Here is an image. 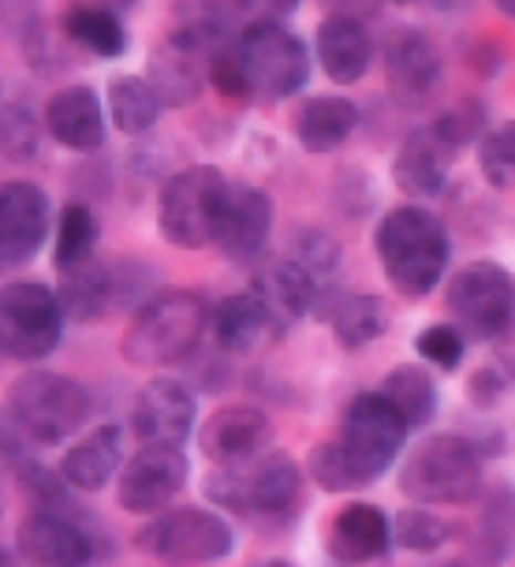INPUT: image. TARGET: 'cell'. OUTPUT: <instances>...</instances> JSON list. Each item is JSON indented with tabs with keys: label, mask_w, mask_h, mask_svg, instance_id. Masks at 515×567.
Instances as JSON below:
<instances>
[{
	"label": "cell",
	"mask_w": 515,
	"mask_h": 567,
	"mask_svg": "<svg viewBox=\"0 0 515 567\" xmlns=\"http://www.w3.org/2000/svg\"><path fill=\"white\" fill-rule=\"evenodd\" d=\"M373 250H378L381 269H385L392 288L403 299L419 302L437 288L444 269H449L452 239L437 213L408 202V206H396L381 217Z\"/></svg>",
	"instance_id": "cell-1"
},
{
	"label": "cell",
	"mask_w": 515,
	"mask_h": 567,
	"mask_svg": "<svg viewBox=\"0 0 515 567\" xmlns=\"http://www.w3.org/2000/svg\"><path fill=\"white\" fill-rule=\"evenodd\" d=\"M209 329V310L202 296L187 288L154 291L143 307L131 313V326L120 337V354L127 367L165 370L179 367L202 348Z\"/></svg>",
	"instance_id": "cell-2"
},
{
	"label": "cell",
	"mask_w": 515,
	"mask_h": 567,
	"mask_svg": "<svg viewBox=\"0 0 515 567\" xmlns=\"http://www.w3.org/2000/svg\"><path fill=\"white\" fill-rule=\"evenodd\" d=\"M209 504L258 523H285L302 504V471L288 452L266 449L239 467H217L202 485Z\"/></svg>",
	"instance_id": "cell-3"
},
{
	"label": "cell",
	"mask_w": 515,
	"mask_h": 567,
	"mask_svg": "<svg viewBox=\"0 0 515 567\" xmlns=\"http://www.w3.org/2000/svg\"><path fill=\"white\" fill-rule=\"evenodd\" d=\"M400 493L411 504H437V508L474 504L482 493V452L460 433L419 441L400 463Z\"/></svg>",
	"instance_id": "cell-4"
},
{
	"label": "cell",
	"mask_w": 515,
	"mask_h": 567,
	"mask_svg": "<svg viewBox=\"0 0 515 567\" xmlns=\"http://www.w3.org/2000/svg\"><path fill=\"white\" fill-rule=\"evenodd\" d=\"M94 400L86 384L56 370H30L8 389V419L27 441L34 444H64L86 425Z\"/></svg>",
	"instance_id": "cell-5"
},
{
	"label": "cell",
	"mask_w": 515,
	"mask_h": 567,
	"mask_svg": "<svg viewBox=\"0 0 515 567\" xmlns=\"http://www.w3.org/2000/svg\"><path fill=\"white\" fill-rule=\"evenodd\" d=\"M228 176L217 165H190L168 176L157 198V231L179 250L214 247L228 202Z\"/></svg>",
	"instance_id": "cell-6"
},
{
	"label": "cell",
	"mask_w": 515,
	"mask_h": 567,
	"mask_svg": "<svg viewBox=\"0 0 515 567\" xmlns=\"http://www.w3.org/2000/svg\"><path fill=\"white\" fill-rule=\"evenodd\" d=\"M236 53L255 101L277 105L310 83V49L296 30H288V19H250L236 34Z\"/></svg>",
	"instance_id": "cell-7"
},
{
	"label": "cell",
	"mask_w": 515,
	"mask_h": 567,
	"mask_svg": "<svg viewBox=\"0 0 515 567\" xmlns=\"http://www.w3.org/2000/svg\"><path fill=\"white\" fill-rule=\"evenodd\" d=\"M444 307L463 337L497 343L515 326V280L497 261H471L444 288Z\"/></svg>",
	"instance_id": "cell-8"
},
{
	"label": "cell",
	"mask_w": 515,
	"mask_h": 567,
	"mask_svg": "<svg viewBox=\"0 0 515 567\" xmlns=\"http://www.w3.org/2000/svg\"><path fill=\"white\" fill-rule=\"evenodd\" d=\"M135 549L165 564H217L236 553V530L220 512L168 504L165 512L146 515Z\"/></svg>",
	"instance_id": "cell-9"
},
{
	"label": "cell",
	"mask_w": 515,
	"mask_h": 567,
	"mask_svg": "<svg viewBox=\"0 0 515 567\" xmlns=\"http://www.w3.org/2000/svg\"><path fill=\"white\" fill-rule=\"evenodd\" d=\"M64 310L56 288L42 280H16L0 288V354L16 362H42L64 340Z\"/></svg>",
	"instance_id": "cell-10"
},
{
	"label": "cell",
	"mask_w": 515,
	"mask_h": 567,
	"mask_svg": "<svg viewBox=\"0 0 515 567\" xmlns=\"http://www.w3.org/2000/svg\"><path fill=\"white\" fill-rule=\"evenodd\" d=\"M403 441H408V430H403V422L381 392H359L348 403L337 444L348 455L351 471L359 474L362 485H373L400 460Z\"/></svg>",
	"instance_id": "cell-11"
},
{
	"label": "cell",
	"mask_w": 515,
	"mask_h": 567,
	"mask_svg": "<svg viewBox=\"0 0 515 567\" xmlns=\"http://www.w3.org/2000/svg\"><path fill=\"white\" fill-rule=\"evenodd\" d=\"M184 444H143L116 474V504L127 515L165 512L187 485Z\"/></svg>",
	"instance_id": "cell-12"
},
{
	"label": "cell",
	"mask_w": 515,
	"mask_h": 567,
	"mask_svg": "<svg viewBox=\"0 0 515 567\" xmlns=\"http://www.w3.org/2000/svg\"><path fill=\"white\" fill-rule=\"evenodd\" d=\"M444 83L437 42L419 27H400L385 42V90L400 109H430Z\"/></svg>",
	"instance_id": "cell-13"
},
{
	"label": "cell",
	"mask_w": 515,
	"mask_h": 567,
	"mask_svg": "<svg viewBox=\"0 0 515 567\" xmlns=\"http://www.w3.org/2000/svg\"><path fill=\"white\" fill-rule=\"evenodd\" d=\"M53 228V202L30 179L0 184V261L8 269L27 266L49 243Z\"/></svg>",
	"instance_id": "cell-14"
},
{
	"label": "cell",
	"mask_w": 515,
	"mask_h": 567,
	"mask_svg": "<svg viewBox=\"0 0 515 567\" xmlns=\"http://www.w3.org/2000/svg\"><path fill=\"white\" fill-rule=\"evenodd\" d=\"M272 444V422L261 408L250 403H228L209 414L198 430V449L217 467H239L255 460Z\"/></svg>",
	"instance_id": "cell-15"
},
{
	"label": "cell",
	"mask_w": 515,
	"mask_h": 567,
	"mask_svg": "<svg viewBox=\"0 0 515 567\" xmlns=\"http://www.w3.org/2000/svg\"><path fill=\"white\" fill-rule=\"evenodd\" d=\"M198 403L195 392L176 378H154L143 384L131 411V430L143 444H187L195 433Z\"/></svg>",
	"instance_id": "cell-16"
},
{
	"label": "cell",
	"mask_w": 515,
	"mask_h": 567,
	"mask_svg": "<svg viewBox=\"0 0 515 567\" xmlns=\"http://www.w3.org/2000/svg\"><path fill=\"white\" fill-rule=\"evenodd\" d=\"M16 549L23 560L49 567H79L97 556V545L83 530V523H75L68 512L53 508H34L19 523Z\"/></svg>",
	"instance_id": "cell-17"
},
{
	"label": "cell",
	"mask_w": 515,
	"mask_h": 567,
	"mask_svg": "<svg viewBox=\"0 0 515 567\" xmlns=\"http://www.w3.org/2000/svg\"><path fill=\"white\" fill-rule=\"evenodd\" d=\"M272 236V198L261 187H228L214 247L231 266H258Z\"/></svg>",
	"instance_id": "cell-18"
},
{
	"label": "cell",
	"mask_w": 515,
	"mask_h": 567,
	"mask_svg": "<svg viewBox=\"0 0 515 567\" xmlns=\"http://www.w3.org/2000/svg\"><path fill=\"white\" fill-rule=\"evenodd\" d=\"M460 150L437 127H415L392 154V184L408 198H437L449 184V168Z\"/></svg>",
	"instance_id": "cell-19"
},
{
	"label": "cell",
	"mask_w": 515,
	"mask_h": 567,
	"mask_svg": "<svg viewBox=\"0 0 515 567\" xmlns=\"http://www.w3.org/2000/svg\"><path fill=\"white\" fill-rule=\"evenodd\" d=\"M209 329H214L217 348L225 354H258L285 337L280 321L255 296V288L231 291L228 299H220L209 313Z\"/></svg>",
	"instance_id": "cell-20"
},
{
	"label": "cell",
	"mask_w": 515,
	"mask_h": 567,
	"mask_svg": "<svg viewBox=\"0 0 515 567\" xmlns=\"http://www.w3.org/2000/svg\"><path fill=\"white\" fill-rule=\"evenodd\" d=\"M45 131L72 154H97L105 146V101L94 86H64L45 105Z\"/></svg>",
	"instance_id": "cell-21"
},
{
	"label": "cell",
	"mask_w": 515,
	"mask_h": 567,
	"mask_svg": "<svg viewBox=\"0 0 515 567\" xmlns=\"http://www.w3.org/2000/svg\"><path fill=\"white\" fill-rule=\"evenodd\" d=\"M315 53L321 71L332 79L337 86L359 83L373 64V34L367 27V19L359 16H326L315 38Z\"/></svg>",
	"instance_id": "cell-22"
},
{
	"label": "cell",
	"mask_w": 515,
	"mask_h": 567,
	"mask_svg": "<svg viewBox=\"0 0 515 567\" xmlns=\"http://www.w3.org/2000/svg\"><path fill=\"white\" fill-rule=\"evenodd\" d=\"M392 549V519L378 504H343L329 526V556L337 564H373Z\"/></svg>",
	"instance_id": "cell-23"
},
{
	"label": "cell",
	"mask_w": 515,
	"mask_h": 567,
	"mask_svg": "<svg viewBox=\"0 0 515 567\" xmlns=\"http://www.w3.org/2000/svg\"><path fill=\"white\" fill-rule=\"evenodd\" d=\"M124 467V430L116 422L94 425L60 455V478L75 493H101Z\"/></svg>",
	"instance_id": "cell-24"
},
{
	"label": "cell",
	"mask_w": 515,
	"mask_h": 567,
	"mask_svg": "<svg viewBox=\"0 0 515 567\" xmlns=\"http://www.w3.org/2000/svg\"><path fill=\"white\" fill-rule=\"evenodd\" d=\"M146 83L154 86L165 109L195 105L202 86H206V53L168 34L146 60Z\"/></svg>",
	"instance_id": "cell-25"
},
{
	"label": "cell",
	"mask_w": 515,
	"mask_h": 567,
	"mask_svg": "<svg viewBox=\"0 0 515 567\" xmlns=\"http://www.w3.org/2000/svg\"><path fill=\"white\" fill-rule=\"evenodd\" d=\"M250 288H255V296L266 302L285 332L291 326H299L307 313H315V280L307 277V269L296 258L258 261Z\"/></svg>",
	"instance_id": "cell-26"
},
{
	"label": "cell",
	"mask_w": 515,
	"mask_h": 567,
	"mask_svg": "<svg viewBox=\"0 0 515 567\" xmlns=\"http://www.w3.org/2000/svg\"><path fill=\"white\" fill-rule=\"evenodd\" d=\"M56 299L68 321L94 326L113 307V269L94 255L75 261V266L56 269Z\"/></svg>",
	"instance_id": "cell-27"
},
{
	"label": "cell",
	"mask_w": 515,
	"mask_h": 567,
	"mask_svg": "<svg viewBox=\"0 0 515 567\" xmlns=\"http://www.w3.org/2000/svg\"><path fill=\"white\" fill-rule=\"evenodd\" d=\"M359 105L340 94L310 97L296 116V138L307 154H337V150L356 135Z\"/></svg>",
	"instance_id": "cell-28"
},
{
	"label": "cell",
	"mask_w": 515,
	"mask_h": 567,
	"mask_svg": "<svg viewBox=\"0 0 515 567\" xmlns=\"http://www.w3.org/2000/svg\"><path fill=\"white\" fill-rule=\"evenodd\" d=\"M378 392L385 396V403L396 411V419L403 422L408 433H419L422 425L433 422L437 414V403H441V392H437V381L426 367L419 362H400L385 373V381L378 384Z\"/></svg>",
	"instance_id": "cell-29"
},
{
	"label": "cell",
	"mask_w": 515,
	"mask_h": 567,
	"mask_svg": "<svg viewBox=\"0 0 515 567\" xmlns=\"http://www.w3.org/2000/svg\"><path fill=\"white\" fill-rule=\"evenodd\" d=\"M326 321L343 351H362L389 332V307L370 291H340L326 310Z\"/></svg>",
	"instance_id": "cell-30"
},
{
	"label": "cell",
	"mask_w": 515,
	"mask_h": 567,
	"mask_svg": "<svg viewBox=\"0 0 515 567\" xmlns=\"http://www.w3.org/2000/svg\"><path fill=\"white\" fill-rule=\"evenodd\" d=\"M64 34L94 60H120L127 53V30L120 12L97 0H72L64 8Z\"/></svg>",
	"instance_id": "cell-31"
},
{
	"label": "cell",
	"mask_w": 515,
	"mask_h": 567,
	"mask_svg": "<svg viewBox=\"0 0 515 567\" xmlns=\"http://www.w3.org/2000/svg\"><path fill=\"white\" fill-rule=\"evenodd\" d=\"M478 496L482 504H478V519H474L471 553L482 564H497L515 545V489L508 482H497Z\"/></svg>",
	"instance_id": "cell-32"
},
{
	"label": "cell",
	"mask_w": 515,
	"mask_h": 567,
	"mask_svg": "<svg viewBox=\"0 0 515 567\" xmlns=\"http://www.w3.org/2000/svg\"><path fill=\"white\" fill-rule=\"evenodd\" d=\"M236 19L239 12L231 8V0H179L172 34H176L179 42L195 45L198 53H206L209 60V53H214L217 45H225L239 34Z\"/></svg>",
	"instance_id": "cell-33"
},
{
	"label": "cell",
	"mask_w": 515,
	"mask_h": 567,
	"mask_svg": "<svg viewBox=\"0 0 515 567\" xmlns=\"http://www.w3.org/2000/svg\"><path fill=\"white\" fill-rule=\"evenodd\" d=\"M105 109L120 135L143 138L146 131L157 127L161 109L165 105H161V97L154 94V86L146 83V75H116L113 83H109Z\"/></svg>",
	"instance_id": "cell-34"
},
{
	"label": "cell",
	"mask_w": 515,
	"mask_h": 567,
	"mask_svg": "<svg viewBox=\"0 0 515 567\" xmlns=\"http://www.w3.org/2000/svg\"><path fill=\"white\" fill-rule=\"evenodd\" d=\"M42 131H45V116H38V109L27 97L0 105V154L12 161V165H30V161L42 154Z\"/></svg>",
	"instance_id": "cell-35"
},
{
	"label": "cell",
	"mask_w": 515,
	"mask_h": 567,
	"mask_svg": "<svg viewBox=\"0 0 515 567\" xmlns=\"http://www.w3.org/2000/svg\"><path fill=\"white\" fill-rule=\"evenodd\" d=\"M97 217L86 202H64L60 206V217H56V231H53V266L64 269V266H75L94 255L97 247Z\"/></svg>",
	"instance_id": "cell-36"
},
{
	"label": "cell",
	"mask_w": 515,
	"mask_h": 567,
	"mask_svg": "<svg viewBox=\"0 0 515 567\" xmlns=\"http://www.w3.org/2000/svg\"><path fill=\"white\" fill-rule=\"evenodd\" d=\"M449 538L452 523L441 519L437 512L422 508V504L396 512V519H392V545H400L408 553H437Z\"/></svg>",
	"instance_id": "cell-37"
},
{
	"label": "cell",
	"mask_w": 515,
	"mask_h": 567,
	"mask_svg": "<svg viewBox=\"0 0 515 567\" xmlns=\"http://www.w3.org/2000/svg\"><path fill=\"white\" fill-rule=\"evenodd\" d=\"M478 168L493 187H508L515 179V120L490 127L478 138Z\"/></svg>",
	"instance_id": "cell-38"
},
{
	"label": "cell",
	"mask_w": 515,
	"mask_h": 567,
	"mask_svg": "<svg viewBox=\"0 0 515 567\" xmlns=\"http://www.w3.org/2000/svg\"><path fill=\"white\" fill-rule=\"evenodd\" d=\"M307 474L315 478L318 489H326V493H359V489H367V485L359 482V474L351 471L348 455L340 452L337 441L318 444V449L307 455Z\"/></svg>",
	"instance_id": "cell-39"
},
{
	"label": "cell",
	"mask_w": 515,
	"mask_h": 567,
	"mask_svg": "<svg viewBox=\"0 0 515 567\" xmlns=\"http://www.w3.org/2000/svg\"><path fill=\"white\" fill-rule=\"evenodd\" d=\"M433 127H437L456 150L478 146V138L490 131V109L482 105L478 97H463L452 109H444V113L433 120Z\"/></svg>",
	"instance_id": "cell-40"
},
{
	"label": "cell",
	"mask_w": 515,
	"mask_h": 567,
	"mask_svg": "<svg viewBox=\"0 0 515 567\" xmlns=\"http://www.w3.org/2000/svg\"><path fill=\"white\" fill-rule=\"evenodd\" d=\"M206 79L217 86V94L225 101H255V94H250V83H247V71H244V60H239L236 53V38L225 45H217L214 53H209L206 60Z\"/></svg>",
	"instance_id": "cell-41"
},
{
	"label": "cell",
	"mask_w": 515,
	"mask_h": 567,
	"mask_svg": "<svg viewBox=\"0 0 515 567\" xmlns=\"http://www.w3.org/2000/svg\"><path fill=\"white\" fill-rule=\"evenodd\" d=\"M16 478H19V485H23V493L34 501V508H53V512L68 508V493H72V485L60 478V471H49L34 460H19Z\"/></svg>",
	"instance_id": "cell-42"
},
{
	"label": "cell",
	"mask_w": 515,
	"mask_h": 567,
	"mask_svg": "<svg viewBox=\"0 0 515 567\" xmlns=\"http://www.w3.org/2000/svg\"><path fill=\"white\" fill-rule=\"evenodd\" d=\"M415 351L422 354L426 367L460 370L463 354H467V337L456 326H426L415 337Z\"/></svg>",
	"instance_id": "cell-43"
},
{
	"label": "cell",
	"mask_w": 515,
	"mask_h": 567,
	"mask_svg": "<svg viewBox=\"0 0 515 567\" xmlns=\"http://www.w3.org/2000/svg\"><path fill=\"white\" fill-rule=\"evenodd\" d=\"M508 373H504L497 362L493 367H478L467 378V400H471V408H478V411H493L497 403L504 400V392H508Z\"/></svg>",
	"instance_id": "cell-44"
},
{
	"label": "cell",
	"mask_w": 515,
	"mask_h": 567,
	"mask_svg": "<svg viewBox=\"0 0 515 567\" xmlns=\"http://www.w3.org/2000/svg\"><path fill=\"white\" fill-rule=\"evenodd\" d=\"M299 4L302 0H231L244 23H250V19H288L299 12Z\"/></svg>",
	"instance_id": "cell-45"
},
{
	"label": "cell",
	"mask_w": 515,
	"mask_h": 567,
	"mask_svg": "<svg viewBox=\"0 0 515 567\" xmlns=\"http://www.w3.org/2000/svg\"><path fill=\"white\" fill-rule=\"evenodd\" d=\"M321 8H326V12L332 16H359V19H367L370 12H378V4L381 0H318Z\"/></svg>",
	"instance_id": "cell-46"
},
{
	"label": "cell",
	"mask_w": 515,
	"mask_h": 567,
	"mask_svg": "<svg viewBox=\"0 0 515 567\" xmlns=\"http://www.w3.org/2000/svg\"><path fill=\"white\" fill-rule=\"evenodd\" d=\"M497 367L508 373V381L515 384V326L497 340Z\"/></svg>",
	"instance_id": "cell-47"
},
{
	"label": "cell",
	"mask_w": 515,
	"mask_h": 567,
	"mask_svg": "<svg viewBox=\"0 0 515 567\" xmlns=\"http://www.w3.org/2000/svg\"><path fill=\"white\" fill-rule=\"evenodd\" d=\"M97 4L113 8V12H131V8H135V4H138V0H97Z\"/></svg>",
	"instance_id": "cell-48"
},
{
	"label": "cell",
	"mask_w": 515,
	"mask_h": 567,
	"mask_svg": "<svg viewBox=\"0 0 515 567\" xmlns=\"http://www.w3.org/2000/svg\"><path fill=\"white\" fill-rule=\"evenodd\" d=\"M493 8H497L501 16H508L512 23H515V0H493Z\"/></svg>",
	"instance_id": "cell-49"
},
{
	"label": "cell",
	"mask_w": 515,
	"mask_h": 567,
	"mask_svg": "<svg viewBox=\"0 0 515 567\" xmlns=\"http://www.w3.org/2000/svg\"><path fill=\"white\" fill-rule=\"evenodd\" d=\"M16 556H12V549H4V545H0V564H12Z\"/></svg>",
	"instance_id": "cell-50"
},
{
	"label": "cell",
	"mask_w": 515,
	"mask_h": 567,
	"mask_svg": "<svg viewBox=\"0 0 515 567\" xmlns=\"http://www.w3.org/2000/svg\"><path fill=\"white\" fill-rule=\"evenodd\" d=\"M389 4H419V0H389Z\"/></svg>",
	"instance_id": "cell-51"
},
{
	"label": "cell",
	"mask_w": 515,
	"mask_h": 567,
	"mask_svg": "<svg viewBox=\"0 0 515 567\" xmlns=\"http://www.w3.org/2000/svg\"><path fill=\"white\" fill-rule=\"evenodd\" d=\"M0 515H4V501H0Z\"/></svg>",
	"instance_id": "cell-52"
},
{
	"label": "cell",
	"mask_w": 515,
	"mask_h": 567,
	"mask_svg": "<svg viewBox=\"0 0 515 567\" xmlns=\"http://www.w3.org/2000/svg\"><path fill=\"white\" fill-rule=\"evenodd\" d=\"M4 269H8V266H4V261H0V272H4Z\"/></svg>",
	"instance_id": "cell-53"
}]
</instances>
